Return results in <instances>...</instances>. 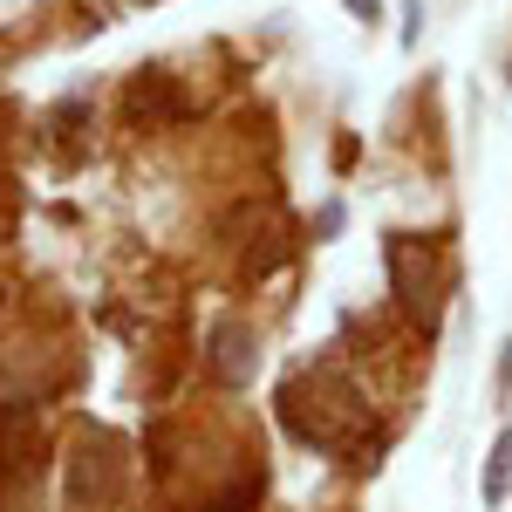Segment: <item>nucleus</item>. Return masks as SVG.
<instances>
[{"label":"nucleus","mask_w":512,"mask_h":512,"mask_svg":"<svg viewBox=\"0 0 512 512\" xmlns=\"http://www.w3.org/2000/svg\"><path fill=\"white\" fill-rule=\"evenodd\" d=\"M349 14H362V21H376V14H383V0H349Z\"/></svg>","instance_id":"obj_8"},{"label":"nucleus","mask_w":512,"mask_h":512,"mask_svg":"<svg viewBox=\"0 0 512 512\" xmlns=\"http://www.w3.org/2000/svg\"><path fill=\"white\" fill-rule=\"evenodd\" d=\"M383 267H390L396 308L417 321V328H437V315H444V287H451V267H444L437 239L390 233V239H383Z\"/></svg>","instance_id":"obj_2"},{"label":"nucleus","mask_w":512,"mask_h":512,"mask_svg":"<svg viewBox=\"0 0 512 512\" xmlns=\"http://www.w3.org/2000/svg\"><path fill=\"white\" fill-rule=\"evenodd\" d=\"M260 492H267V485H260V478L246 472V478H233L226 492H212V499H205L198 512H260Z\"/></svg>","instance_id":"obj_7"},{"label":"nucleus","mask_w":512,"mask_h":512,"mask_svg":"<svg viewBox=\"0 0 512 512\" xmlns=\"http://www.w3.org/2000/svg\"><path fill=\"white\" fill-rule=\"evenodd\" d=\"M205 369L226 383V390H246L253 383V369H260V335H253V321H212V335H205Z\"/></svg>","instance_id":"obj_4"},{"label":"nucleus","mask_w":512,"mask_h":512,"mask_svg":"<svg viewBox=\"0 0 512 512\" xmlns=\"http://www.w3.org/2000/svg\"><path fill=\"white\" fill-rule=\"evenodd\" d=\"M506 492H512V424L485 451V506H506Z\"/></svg>","instance_id":"obj_6"},{"label":"nucleus","mask_w":512,"mask_h":512,"mask_svg":"<svg viewBox=\"0 0 512 512\" xmlns=\"http://www.w3.org/2000/svg\"><path fill=\"white\" fill-rule=\"evenodd\" d=\"M123 478H130V458H123V437L117 431H82L76 437V458H69V492H76L82 506L96 499V506H110L123 492Z\"/></svg>","instance_id":"obj_3"},{"label":"nucleus","mask_w":512,"mask_h":512,"mask_svg":"<svg viewBox=\"0 0 512 512\" xmlns=\"http://www.w3.org/2000/svg\"><path fill=\"white\" fill-rule=\"evenodd\" d=\"M130 117L144 123H164V117H185V103H178V89H171V76L164 69H144V76L130 82Z\"/></svg>","instance_id":"obj_5"},{"label":"nucleus","mask_w":512,"mask_h":512,"mask_svg":"<svg viewBox=\"0 0 512 512\" xmlns=\"http://www.w3.org/2000/svg\"><path fill=\"white\" fill-rule=\"evenodd\" d=\"M280 424L301 437V444H321V451H362L369 437V403L335 362H315L301 376L280 383Z\"/></svg>","instance_id":"obj_1"}]
</instances>
